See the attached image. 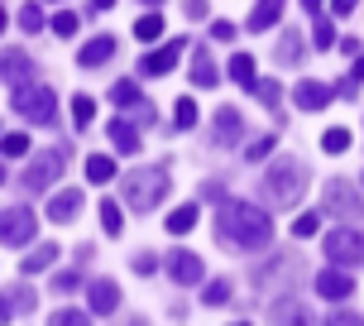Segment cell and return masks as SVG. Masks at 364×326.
Here are the masks:
<instances>
[{"mask_svg": "<svg viewBox=\"0 0 364 326\" xmlns=\"http://www.w3.org/2000/svg\"><path fill=\"white\" fill-rule=\"evenodd\" d=\"M216 236L230 240L235 250L255 254V250H269L273 245V221H269V211H259L255 201H220Z\"/></svg>", "mask_w": 364, "mask_h": 326, "instance_id": "cell-1", "label": "cell"}, {"mask_svg": "<svg viewBox=\"0 0 364 326\" xmlns=\"http://www.w3.org/2000/svg\"><path fill=\"white\" fill-rule=\"evenodd\" d=\"M307 192V163L297 154H283L264 168V182H259V197L264 206H297V197Z\"/></svg>", "mask_w": 364, "mask_h": 326, "instance_id": "cell-2", "label": "cell"}, {"mask_svg": "<svg viewBox=\"0 0 364 326\" xmlns=\"http://www.w3.org/2000/svg\"><path fill=\"white\" fill-rule=\"evenodd\" d=\"M168 173L164 168H139V173H125V206L129 211H154L159 201L168 197Z\"/></svg>", "mask_w": 364, "mask_h": 326, "instance_id": "cell-3", "label": "cell"}, {"mask_svg": "<svg viewBox=\"0 0 364 326\" xmlns=\"http://www.w3.org/2000/svg\"><path fill=\"white\" fill-rule=\"evenodd\" d=\"M10 106H15L29 125H53L58 120V96L48 87H29V82H24V87H15Z\"/></svg>", "mask_w": 364, "mask_h": 326, "instance_id": "cell-4", "label": "cell"}, {"mask_svg": "<svg viewBox=\"0 0 364 326\" xmlns=\"http://www.w3.org/2000/svg\"><path fill=\"white\" fill-rule=\"evenodd\" d=\"M68 154H73V149H43V154H34V159H29V168L19 173L24 192H48V187L58 182V173H63Z\"/></svg>", "mask_w": 364, "mask_h": 326, "instance_id": "cell-5", "label": "cell"}, {"mask_svg": "<svg viewBox=\"0 0 364 326\" xmlns=\"http://www.w3.org/2000/svg\"><path fill=\"white\" fill-rule=\"evenodd\" d=\"M326 254H331V264L355 269V264H364V236L350 231V226H336V231L326 236Z\"/></svg>", "mask_w": 364, "mask_h": 326, "instance_id": "cell-6", "label": "cell"}, {"mask_svg": "<svg viewBox=\"0 0 364 326\" xmlns=\"http://www.w3.org/2000/svg\"><path fill=\"white\" fill-rule=\"evenodd\" d=\"M38 236V216L24 206H5L0 211V245H29Z\"/></svg>", "mask_w": 364, "mask_h": 326, "instance_id": "cell-7", "label": "cell"}, {"mask_svg": "<svg viewBox=\"0 0 364 326\" xmlns=\"http://www.w3.org/2000/svg\"><path fill=\"white\" fill-rule=\"evenodd\" d=\"M321 197H326V211H331V216H346V221H360L364 216V197L350 187L346 178H331Z\"/></svg>", "mask_w": 364, "mask_h": 326, "instance_id": "cell-8", "label": "cell"}, {"mask_svg": "<svg viewBox=\"0 0 364 326\" xmlns=\"http://www.w3.org/2000/svg\"><path fill=\"white\" fill-rule=\"evenodd\" d=\"M110 106H120V110H129V115H134V125H154V106H149L144 101V91L134 87V82H115V87H110Z\"/></svg>", "mask_w": 364, "mask_h": 326, "instance_id": "cell-9", "label": "cell"}, {"mask_svg": "<svg viewBox=\"0 0 364 326\" xmlns=\"http://www.w3.org/2000/svg\"><path fill=\"white\" fill-rule=\"evenodd\" d=\"M182 48H187V38H168L164 48H154V53L139 58V73H144V77H164V73H173V63L182 58Z\"/></svg>", "mask_w": 364, "mask_h": 326, "instance_id": "cell-10", "label": "cell"}, {"mask_svg": "<svg viewBox=\"0 0 364 326\" xmlns=\"http://www.w3.org/2000/svg\"><path fill=\"white\" fill-rule=\"evenodd\" d=\"M211 130H216V144L220 149H235L240 140H245V115H240L235 106H220L216 120H211Z\"/></svg>", "mask_w": 364, "mask_h": 326, "instance_id": "cell-11", "label": "cell"}, {"mask_svg": "<svg viewBox=\"0 0 364 326\" xmlns=\"http://www.w3.org/2000/svg\"><path fill=\"white\" fill-rule=\"evenodd\" d=\"M168 278L178 283V288H192V283H201V259L192 250H173L168 254Z\"/></svg>", "mask_w": 364, "mask_h": 326, "instance_id": "cell-12", "label": "cell"}, {"mask_svg": "<svg viewBox=\"0 0 364 326\" xmlns=\"http://www.w3.org/2000/svg\"><path fill=\"white\" fill-rule=\"evenodd\" d=\"M0 77H5L10 87H24V82L34 77V58L19 53V48H5V53H0Z\"/></svg>", "mask_w": 364, "mask_h": 326, "instance_id": "cell-13", "label": "cell"}, {"mask_svg": "<svg viewBox=\"0 0 364 326\" xmlns=\"http://www.w3.org/2000/svg\"><path fill=\"white\" fill-rule=\"evenodd\" d=\"M316 293H321V298H331V303H346L350 293H355V283H350L346 269H336V264H331V269L316 273Z\"/></svg>", "mask_w": 364, "mask_h": 326, "instance_id": "cell-14", "label": "cell"}, {"mask_svg": "<svg viewBox=\"0 0 364 326\" xmlns=\"http://www.w3.org/2000/svg\"><path fill=\"white\" fill-rule=\"evenodd\" d=\"M269 322L273 326H316V322H311V312H307V303H297V298L273 303V307H269Z\"/></svg>", "mask_w": 364, "mask_h": 326, "instance_id": "cell-15", "label": "cell"}, {"mask_svg": "<svg viewBox=\"0 0 364 326\" xmlns=\"http://www.w3.org/2000/svg\"><path fill=\"white\" fill-rule=\"evenodd\" d=\"M77 211H82V187H63V192H53V201H48V221L68 226V221H77Z\"/></svg>", "mask_w": 364, "mask_h": 326, "instance_id": "cell-16", "label": "cell"}, {"mask_svg": "<svg viewBox=\"0 0 364 326\" xmlns=\"http://www.w3.org/2000/svg\"><path fill=\"white\" fill-rule=\"evenodd\" d=\"M110 58H115V38H110V34H96V38H87V43H82L77 63H82V68H101V63H110Z\"/></svg>", "mask_w": 364, "mask_h": 326, "instance_id": "cell-17", "label": "cell"}, {"mask_svg": "<svg viewBox=\"0 0 364 326\" xmlns=\"http://www.w3.org/2000/svg\"><path fill=\"white\" fill-rule=\"evenodd\" d=\"M115 307H120V288H115V278H96V283H91V312L110 317Z\"/></svg>", "mask_w": 364, "mask_h": 326, "instance_id": "cell-18", "label": "cell"}, {"mask_svg": "<svg viewBox=\"0 0 364 326\" xmlns=\"http://www.w3.org/2000/svg\"><path fill=\"white\" fill-rule=\"evenodd\" d=\"M297 106L302 110H326L331 106V87H321V82H297Z\"/></svg>", "mask_w": 364, "mask_h": 326, "instance_id": "cell-19", "label": "cell"}, {"mask_svg": "<svg viewBox=\"0 0 364 326\" xmlns=\"http://www.w3.org/2000/svg\"><path fill=\"white\" fill-rule=\"evenodd\" d=\"M302 53H307V43H302V34H297V29H288V34L278 38V48H273V63H283V68H292V63H302Z\"/></svg>", "mask_w": 364, "mask_h": 326, "instance_id": "cell-20", "label": "cell"}, {"mask_svg": "<svg viewBox=\"0 0 364 326\" xmlns=\"http://www.w3.org/2000/svg\"><path fill=\"white\" fill-rule=\"evenodd\" d=\"M110 144L120 149V154H134V149H139V125H134V120H110Z\"/></svg>", "mask_w": 364, "mask_h": 326, "instance_id": "cell-21", "label": "cell"}, {"mask_svg": "<svg viewBox=\"0 0 364 326\" xmlns=\"http://www.w3.org/2000/svg\"><path fill=\"white\" fill-rule=\"evenodd\" d=\"M283 5H288V0H255V15H250V29H273V24H278V15H283Z\"/></svg>", "mask_w": 364, "mask_h": 326, "instance_id": "cell-22", "label": "cell"}, {"mask_svg": "<svg viewBox=\"0 0 364 326\" xmlns=\"http://www.w3.org/2000/svg\"><path fill=\"white\" fill-rule=\"evenodd\" d=\"M53 264H58V245H38L34 254H24L19 269H24V278H29V273H43V269H53Z\"/></svg>", "mask_w": 364, "mask_h": 326, "instance_id": "cell-23", "label": "cell"}, {"mask_svg": "<svg viewBox=\"0 0 364 326\" xmlns=\"http://www.w3.org/2000/svg\"><path fill=\"white\" fill-rule=\"evenodd\" d=\"M230 77H235L240 87H250V91H255V82H259L255 58H250V53H235V58H230Z\"/></svg>", "mask_w": 364, "mask_h": 326, "instance_id": "cell-24", "label": "cell"}, {"mask_svg": "<svg viewBox=\"0 0 364 326\" xmlns=\"http://www.w3.org/2000/svg\"><path fill=\"white\" fill-rule=\"evenodd\" d=\"M216 63H211V58H206V53H197V58H192V87H216Z\"/></svg>", "mask_w": 364, "mask_h": 326, "instance_id": "cell-25", "label": "cell"}, {"mask_svg": "<svg viewBox=\"0 0 364 326\" xmlns=\"http://www.w3.org/2000/svg\"><path fill=\"white\" fill-rule=\"evenodd\" d=\"M164 34V19L154 15V10H149V15H139L134 19V38H139V43H154V38Z\"/></svg>", "mask_w": 364, "mask_h": 326, "instance_id": "cell-26", "label": "cell"}, {"mask_svg": "<svg viewBox=\"0 0 364 326\" xmlns=\"http://www.w3.org/2000/svg\"><path fill=\"white\" fill-rule=\"evenodd\" d=\"M87 178H91V182H110V178H115V159H106V154H91V159H87Z\"/></svg>", "mask_w": 364, "mask_h": 326, "instance_id": "cell-27", "label": "cell"}, {"mask_svg": "<svg viewBox=\"0 0 364 326\" xmlns=\"http://www.w3.org/2000/svg\"><path fill=\"white\" fill-rule=\"evenodd\" d=\"M255 96H259L269 110H278V101H283V87H278L273 77H259V82H255Z\"/></svg>", "mask_w": 364, "mask_h": 326, "instance_id": "cell-28", "label": "cell"}, {"mask_svg": "<svg viewBox=\"0 0 364 326\" xmlns=\"http://www.w3.org/2000/svg\"><path fill=\"white\" fill-rule=\"evenodd\" d=\"M101 231H106V236H120V231H125V216H120L115 201H101Z\"/></svg>", "mask_w": 364, "mask_h": 326, "instance_id": "cell-29", "label": "cell"}, {"mask_svg": "<svg viewBox=\"0 0 364 326\" xmlns=\"http://www.w3.org/2000/svg\"><path fill=\"white\" fill-rule=\"evenodd\" d=\"M192 226H197V206H178V211L168 216V231H173V236H187Z\"/></svg>", "mask_w": 364, "mask_h": 326, "instance_id": "cell-30", "label": "cell"}, {"mask_svg": "<svg viewBox=\"0 0 364 326\" xmlns=\"http://www.w3.org/2000/svg\"><path fill=\"white\" fill-rule=\"evenodd\" d=\"M48 326H91V312H77V307H58L48 317Z\"/></svg>", "mask_w": 364, "mask_h": 326, "instance_id": "cell-31", "label": "cell"}, {"mask_svg": "<svg viewBox=\"0 0 364 326\" xmlns=\"http://www.w3.org/2000/svg\"><path fill=\"white\" fill-rule=\"evenodd\" d=\"M48 24H53V34H58V38H73L77 29H82V19H77L73 10H58V15L48 19Z\"/></svg>", "mask_w": 364, "mask_h": 326, "instance_id": "cell-32", "label": "cell"}, {"mask_svg": "<svg viewBox=\"0 0 364 326\" xmlns=\"http://www.w3.org/2000/svg\"><path fill=\"white\" fill-rule=\"evenodd\" d=\"M321 149H326V154H346V149H350V130L346 125L326 130V135H321Z\"/></svg>", "mask_w": 364, "mask_h": 326, "instance_id": "cell-33", "label": "cell"}, {"mask_svg": "<svg viewBox=\"0 0 364 326\" xmlns=\"http://www.w3.org/2000/svg\"><path fill=\"white\" fill-rule=\"evenodd\" d=\"M201 303H206V307L230 303V283H225V278H211V283H206V293H201Z\"/></svg>", "mask_w": 364, "mask_h": 326, "instance_id": "cell-34", "label": "cell"}, {"mask_svg": "<svg viewBox=\"0 0 364 326\" xmlns=\"http://www.w3.org/2000/svg\"><path fill=\"white\" fill-rule=\"evenodd\" d=\"M173 120H178V130H192V125H197V101H192V96H178Z\"/></svg>", "mask_w": 364, "mask_h": 326, "instance_id": "cell-35", "label": "cell"}, {"mask_svg": "<svg viewBox=\"0 0 364 326\" xmlns=\"http://www.w3.org/2000/svg\"><path fill=\"white\" fill-rule=\"evenodd\" d=\"M77 288H82V273H77V269L53 273V293H58V298H68V293H77Z\"/></svg>", "mask_w": 364, "mask_h": 326, "instance_id": "cell-36", "label": "cell"}, {"mask_svg": "<svg viewBox=\"0 0 364 326\" xmlns=\"http://www.w3.org/2000/svg\"><path fill=\"white\" fill-rule=\"evenodd\" d=\"M19 29H24V34H38V29H43V10H38L34 0L19 10Z\"/></svg>", "mask_w": 364, "mask_h": 326, "instance_id": "cell-37", "label": "cell"}, {"mask_svg": "<svg viewBox=\"0 0 364 326\" xmlns=\"http://www.w3.org/2000/svg\"><path fill=\"white\" fill-rule=\"evenodd\" d=\"M0 154H5V159L29 154V135H0Z\"/></svg>", "mask_w": 364, "mask_h": 326, "instance_id": "cell-38", "label": "cell"}, {"mask_svg": "<svg viewBox=\"0 0 364 326\" xmlns=\"http://www.w3.org/2000/svg\"><path fill=\"white\" fill-rule=\"evenodd\" d=\"M91 115H96V101H91V96H73V120H77V125L87 130Z\"/></svg>", "mask_w": 364, "mask_h": 326, "instance_id": "cell-39", "label": "cell"}, {"mask_svg": "<svg viewBox=\"0 0 364 326\" xmlns=\"http://www.w3.org/2000/svg\"><path fill=\"white\" fill-rule=\"evenodd\" d=\"M316 231H321V216H316V211H307V216H297V221H292V236H297V240L316 236Z\"/></svg>", "mask_w": 364, "mask_h": 326, "instance_id": "cell-40", "label": "cell"}, {"mask_svg": "<svg viewBox=\"0 0 364 326\" xmlns=\"http://www.w3.org/2000/svg\"><path fill=\"white\" fill-rule=\"evenodd\" d=\"M273 144H278V140H273V135H259L255 144L245 149V159H250V163H259V159H269V154H273Z\"/></svg>", "mask_w": 364, "mask_h": 326, "instance_id": "cell-41", "label": "cell"}, {"mask_svg": "<svg viewBox=\"0 0 364 326\" xmlns=\"http://www.w3.org/2000/svg\"><path fill=\"white\" fill-rule=\"evenodd\" d=\"M316 48H331V43H336V29H331V19H316Z\"/></svg>", "mask_w": 364, "mask_h": 326, "instance_id": "cell-42", "label": "cell"}, {"mask_svg": "<svg viewBox=\"0 0 364 326\" xmlns=\"http://www.w3.org/2000/svg\"><path fill=\"white\" fill-rule=\"evenodd\" d=\"M10 307H15V312H34V293L15 288V293H10Z\"/></svg>", "mask_w": 364, "mask_h": 326, "instance_id": "cell-43", "label": "cell"}, {"mask_svg": "<svg viewBox=\"0 0 364 326\" xmlns=\"http://www.w3.org/2000/svg\"><path fill=\"white\" fill-rule=\"evenodd\" d=\"M326 326H364V317H360V312H331Z\"/></svg>", "mask_w": 364, "mask_h": 326, "instance_id": "cell-44", "label": "cell"}, {"mask_svg": "<svg viewBox=\"0 0 364 326\" xmlns=\"http://www.w3.org/2000/svg\"><path fill=\"white\" fill-rule=\"evenodd\" d=\"M211 38H216V43H230V38H235V24L216 19V24H211Z\"/></svg>", "mask_w": 364, "mask_h": 326, "instance_id": "cell-45", "label": "cell"}, {"mask_svg": "<svg viewBox=\"0 0 364 326\" xmlns=\"http://www.w3.org/2000/svg\"><path fill=\"white\" fill-rule=\"evenodd\" d=\"M154 269H159V259H154V254H134V273H154Z\"/></svg>", "mask_w": 364, "mask_h": 326, "instance_id": "cell-46", "label": "cell"}, {"mask_svg": "<svg viewBox=\"0 0 364 326\" xmlns=\"http://www.w3.org/2000/svg\"><path fill=\"white\" fill-rule=\"evenodd\" d=\"M182 10H187V19H206V10H211V5H206V0H187Z\"/></svg>", "mask_w": 364, "mask_h": 326, "instance_id": "cell-47", "label": "cell"}, {"mask_svg": "<svg viewBox=\"0 0 364 326\" xmlns=\"http://www.w3.org/2000/svg\"><path fill=\"white\" fill-rule=\"evenodd\" d=\"M331 96H346V101H350V96H355V77H346V82H341V87L331 91Z\"/></svg>", "mask_w": 364, "mask_h": 326, "instance_id": "cell-48", "label": "cell"}, {"mask_svg": "<svg viewBox=\"0 0 364 326\" xmlns=\"http://www.w3.org/2000/svg\"><path fill=\"white\" fill-rule=\"evenodd\" d=\"M10 312H15V307H10V293H5V298H0V326L10 322Z\"/></svg>", "mask_w": 364, "mask_h": 326, "instance_id": "cell-49", "label": "cell"}, {"mask_svg": "<svg viewBox=\"0 0 364 326\" xmlns=\"http://www.w3.org/2000/svg\"><path fill=\"white\" fill-rule=\"evenodd\" d=\"M355 10V0H336V15H350Z\"/></svg>", "mask_w": 364, "mask_h": 326, "instance_id": "cell-50", "label": "cell"}, {"mask_svg": "<svg viewBox=\"0 0 364 326\" xmlns=\"http://www.w3.org/2000/svg\"><path fill=\"white\" fill-rule=\"evenodd\" d=\"M355 82H364V58H360V63H355Z\"/></svg>", "mask_w": 364, "mask_h": 326, "instance_id": "cell-51", "label": "cell"}, {"mask_svg": "<svg viewBox=\"0 0 364 326\" xmlns=\"http://www.w3.org/2000/svg\"><path fill=\"white\" fill-rule=\"evenodd\" d=\"M91 5H96V10H110V5H115V0H91Z\"/></svg>", "mask_w": 364, "mask_h": 326, "instance_id": "cell-52", "label": "cell"}, {"mask_svg": "<svg viewBox=\"0 0 364 326\" xmlns=\"http://www.w3.org/2000/svg\"><path fill=\"white\" fill-rule=\"evenodd\" d=\"M5 24H10V19H5V5H0V34H5Z\"/></svg>", "mask_w": 364, "mask_h": 326, "instance_id": "cell-53", "label": "cell"}, {"mask_svg": "<svg viewBox=\"0 0 364 326\" xmlns=\"http://www.w3.org/2000/svg\"><path fill=\"white\" fill-rule=\"evenodd\" d=\"M302 5H307V10H321V0H302Z\"/></svg>", "mask_w": 364, "mask_h": 326, "instance_id": "cell-54", "label": "cell"}, {"mask_svg": "<svg viewBox=\"0 0 364 326\" xmlns=\"http://www.w3.org/2000/svg\"><path fill=\"white\" fill-rule=\"evenodd\" d=\"M144 5H164V0H144Z\"/></svg>", "mask_w": 364, "mask_h": 326, "instance_id": "cell-55", "label": "cell"}, {"mask_svg": "<svg viewBox=\"0 0 364 326\" xmlns=\"http://www.w3.org/2000/svg\"><path fill=\"white\" fill-rule=\"evenodd\" d=\"M0 182H5V168H0Z\"/></svg>", "mask_w": 364, "mask_h": 326, "instance_id": "cell-56", "label": "cell"}, {"mask_svg": "<svg viewBox=\"0 0 364 326\" xmlns=\"http://www.w3.org/2000/svg\"><path fill=\"white\" fill-rule=\"evenodd\" d=\"M240 326H245V322H240Z\"/></svg>", "mask_w": 364, "mask_h": 326, "instance_id": "cell-57", "label": "cell"}]
</instances>
